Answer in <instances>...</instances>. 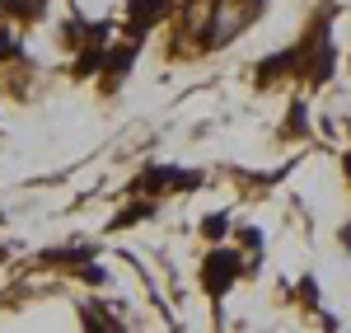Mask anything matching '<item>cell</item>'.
<instances>
[{
	"label": "cell",
	"mask_w": 351,
	"mask_h": 333,
	"mask_svg": "<svg viewBox=\"0 0 351 333\" xmlns=\"http://www.w3.org/2000/svg\"><path fill=\"white\" fill-rule=\"evenodd\" d=\"M239 268V258L234 253H211L206 258V286H211V296L220 301V291H225V282H230V273Z\"/></svg>",
	"instance_id": "obj_1"
}]
</instances>
